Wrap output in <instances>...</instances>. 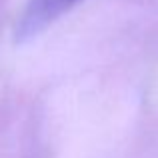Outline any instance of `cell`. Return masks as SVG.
Listing matches in <instances>:
<instances>
[{
	"label": "cell",
	"instance_id": "obj_1",
	"mask_svg": "<svg viewBox=\"0 0 158 158\" xmlns=\"http://www.w3.org/2000/svg\"><path fill=\"white\" fill-rule=\"evenodd\" d=\"M82 0H26L14 26L16 40L24 42V40L38 36L42 30H46L50 24L56 22L62 14L72 10Z\"/></svg>",
	"mask_w": 158,
	"mask_h": 158
}]
</instances>
